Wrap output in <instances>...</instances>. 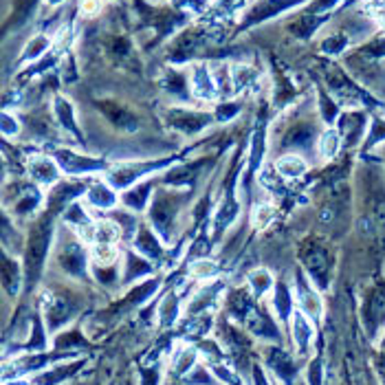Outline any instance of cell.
I'll use <instances>...</instances> for the list:
<instances>
[{
    "mask_svg": "<svg viewBox=\"0 0 385 385\" xmlns=\"http://www.w3.org/2000/svg\"><path fill=\"white\" fill-rule=\"evenodd\" d=\"M49 240H51V234H49L46 225H37L31 231L29 249H27V275L31 280H35L42 271V264L46 258V251H49Z\"/></svg>",
    "mask_w": 385,
    "mask_h": 385,
    "instance_id": "obj_1",
    "label": "cell"
},
{
    "mask_svg": "<svg viewBox=\"0 0 385 385\" xmlns=\"http://www.w3.org/2000/svg\"><path fill=\"white\" fill-rule=\"evenodd\" d=\"M189 91L194 93L198 99H214L218 93V86L214 80V73L209 71V67L205 64H194L189 69Z\"/></svg>",
    "mask_w": 385,
    "mask_h": 385,
    "instance_id": "obj_2",
    "label": "cell"
},
{
    "mask_svg": "<svg viewBox=\"0 0 385 385\" xmlns=\"http://www.w3.org/2000/svg\"><path fill=\"white\" fill-rule=\"evenodd\" d=\"M291 330H293V343L298 348V354H306L315 337L313 319L302 311H295L291 315Z\"/></svg>",
    "mask_w": 385,
    "mask_h": 385,
    "instance_id": "obj_3",
    "label": "cell"
},
{
    "mask_svg": "<svg viewBox=\"0 0 385 385\" xmlns=\"http://www.w3.org/2000/svg\"><path fill=\"white\" fill-rule=\"evenodd\" d=\"M60 264L64 271H69L73 275H82V273H86V253L82 251L80 245L69 242L60 253Z\"/></svg>",
    "mask_w": 385,
    "mask_h": 385,
    "instance_id": "obj_4",
    "label": "cell"
},
{
    "mask_svg": "<svg viewBox=\"0 0 385 385\" xmlns=\"http://www.w3.org/2000/svg\"><path fill=\"white\" fill-rule=\"evenodd\" d=\"M205 123H209V114H196V112H187V110H174L170 117V126L178 128L181 132L194 135L198 132Z\"/></svg>",
    "mask_w": 385,
    "mask_h": 385,
    "instance_id": "obj_5",
    "label": "cell"
},
{
    "mask_svg": "<svg viewBox=\"0 0 385 385\" xmlns=\"http://www.w3.org/2000/svg\"><path fill=\"white\" fill-rule=\"evenodd\" d=\"M298 298H300V311L306 313L311 319H319L322 317V300H319V295L306 284L304 280H300L298 284Z\"/></svg>",
    "mask_w": 385,
    "mask_h": 385,
    "instance_id": "obj_6",
    "label": "cell"
},
{
    "mask_svg": "<svg viewBox=\"0 0 385 385\" xmlns=\"http://www.w3.org/2000/svg\"><path fill=\"white\" fill-rule=\"evenodd\" d=\"M58 159L62 163L64 172H69V174H84V172L101 168V163L88 159V157H77L73 152H58Z\"/></svg>",
    "mask_w": 385,
    "mask_h": 385,
    "instance_id": "obj_7",
    "label": "cell"
},
{
    "mask_svg": "<svg viewBox=\"0 0 385 385\" xmlns=\"http://www.w3.org/2000/svg\"><path fill=\"white\" fill-rule=\"evenodd\" d=\"M29 174L35 183H42V185H51L58 181V168L53 161H49L44 157H37L29 163Z\"/></svg>",
    "mask_w": 385,
    "mask_h": 385,
    "instance_id": "obj_8",
    "label": "cell"
},
{
    "mask_svg": "<svg viewBox=\"0 0 385 385\" xmlns=\"http://www.w3.org/2000/svg\"><path fill=\"white\" fill-rule=\"evenodd\" d=\"M268 363H271V368L275 370V375L284 383H291L293 377H295V372H298L295 370L291 354H286L284 350H280V348H273L271 352H268Z\"/></svg>",
    "mask_w": 385,
    "mask_h": 385,
    "instance_id": "obj_9",
    "label": "cell"
},
{
    "mask_svg": "<svg viewBox=\"0 0 385 385\" xmlns=\"http://www.w3.org/2000/svg\"><path fill=\"white\" fill-rule=\"evenodd\" d=\"M86 200L88 205H93L97 209H110L117 203V194L108 187V185H93L91 189L86 191Z\"/></svg>",
    "mask_w": 385,
    "mask_h": 385,
    "instance_id": "obj_10",
    "label": "cell"
},
{
    "mask_svg": "<svg viewBox=\"0 0 385 385\" xmlns=\"http://www.w3.org/2000/svg\"><path fill=\"white\" fill-rule=\"evenodd\" d=\"M277 174L286 176V178H298L306 172V161L300 157V154H284V157H280L277 163Z\"/></svg>",
    "mask_w": 385,
    "mask_h": 385,
    "instance_id": "obj_11",
    "label": "cell"
},
{
    "mask_svg": "<svg viewBox=\"0 0 385 385\" xmlns=\"http://www.w3.org/2000/svg\"><path fill=\"white\" fill-rule=\"evenodd\" d=\"M249 289L253 291L255 298H262V295L275 289V280L266 268H255V271L249 273Z\"/></svg>",
    "mask_w": 385,
    "mask_h": 385,
    "instance_id": "obj_12",
    "label": "cell"
},
{
    "mask_svg": "<svg viewBox=\"0 0 385 385\" xmlns=\"http://www.w3.org/2000/svg\"><path fill=\"white\" fill-rule=\"evenodd\" d=\"M194 366H196V350L189 348V345H181V348L174 352V359H172L174 375L183 377V375H187V372H191Z\"/></svg>",
    "mask_w": 385,
    "mask_h": 385,
    "instance_id": "obj_13",
    "label": "cell"
},
{
    "mask_svg": "<svg viewBox=\"0 0 385 385\" xmlns=\"http://www.w3.org/2000/svg\"><path fill=\"white\" fill-rule=\"evenodd\" d=\"M273 306H275V313H277L280 319H289L293 315L291 291L286 289V284H282V282H277L275 289H273Z\"/></svg>",
    "mask_w": 385,
    "mask_h": 385,
    "instance_id": "obj_14",
    "label": "cell"
},
{
    "mask_svg": "<svg viewBox=\"0 0 385 385\" xmlns=\"http://www.w3.org/2000/svg\"><path fill=\"white\" fill-rule=\"evenodd\" d=\"M91 255H93L95 264L110 266V264H114V260L119 258V251L112 242H95L93 249H91Z\"/></svg>",
    "mask_w": 385,
    "mask_h": 385,
    "instance_id": "obj_15",
    "label": "cell"
},
{
    "mask_svg": "<svg viewBox=\"0 0 385 385\" xmlns=\"http://www.w3.org/2000/svg\"><path fill=\"white\" fill-rule=\"evenodd\" d=\"M51 46V40H49V37L46 35H33L31 37V40L27 42V46H24V51H22V60H37V58H40V55H44L46 53V49Z\"/></svg>",
    "mask_w": 385,
    "mask_h": 385,
    "instance_id": "obj_16",
    "label": "cell"
},
{
    "mask_svg": "<svg viewBox=\"0 0 385 385\" xmlns=\"http://www.w3.org/2000/svg\"><path fill=\"white\" fill-rule=\"evenodd\" d=\"M150 196V185H137L135 189H128L123 194V203L126 207H130L132 212L137 209H144V203Z\"/></svg>",
    "mask_w": 385,
    "mask_h": 385,
    "instance_id": "obj_17",
    "label": "cell"
},
{
    "mask_svg": "<svg viewBox=\"0 0 385 385\" xmlns=\"http://www.w3.org/2000/svg\"><path fill=\"white\" fill-rule=\"evenodd\" d=\"M176 317H178V300L176 295H168L159 308V322L161 326H172L176 322Z\"/></svg>",
    "mask_w": 385,
    "mask_h": 385,
    "instance_id": "obj_18",
    "label": "cell"
},
{
    "mask_svg": "<svg viewBox=\"0 0 385 385\" xmlns=\"http://www.w3.org/2000/svg\"><path fill=\"white\" fill-rule=\"evenodd\" d=\"M135 245L139 247L141 253H146L148 258H159V255H161L159 242H157V238H154V234H150V231H141L139 240L135 242Z\"/></svg>",
    "mask_w": 385,
    "mask_h": 385,
    "instance_id": "obj_19",
    "label": "cell"
},
{
    "mask_svg": "<svg viewBox=\"0 0 385 385\" xmlns=\"http://www.w3.org/2000/svg\"><path fill=\"white\" fill-rule=\"evenodd\" d=\"M339 146H341V137L337 130H326L322 135V144H319V152L324 154L326 159H332L335 154L339 152Z\"/></svg>",
    "mask_w": 385,
    "mask_h": 385,
    "instance_id": "obj_20",
    "label": "cell"
},
{
    "mask_svg": "<svg viewBox=\"0 0 385 385\" xmlns=\"http://www.w3.org/2000/svg\"><path fill=\"white\" fill-rule=\"evenodd\" d=\"M189 273L194 277H198V280H207V277L216 275V264L212 260H207V258H200L196 262H191Z\"/></svg>",
    "mask_w": 385,
    "mask_h": 385,
    "instance_id": "obj_21",
    "label": "cell"
},
{
    "mask_svg": "<svg viewBox=\"0 0 385 385\" xmlns=\"http://www.w3.org/2000/svg\"><path fill=\"white\" fill-rule=\"evenodd\" d=\"M273 216H275V209L271 207V205H258V207H255V214H253V223L258 227H266L268 223H271Z\"/></svg>",
    "mask_w": 385,
    "mask_h": 385,
    "instance_id": "obj_22",
    "label": "cell"
},
{
    "mask_svg": "<svg viewBox=\"0 0 385 385\" xmlns=\"http://www.w3.org/2000/svg\"><path fill=\"white\" fill-rule=\"evenodd\" d=\"M80 11L84 16H95L101 11V0H80Z\"/></svg>",
    "mask_w": 385,
    "mask_h": 385,
    "instance_id": "obj_23",
    "label": "cell"
},
{
    "mask_svg": "<svg viewBox=\"0 0 385 385\" xmlns=\"http://www.w3.org/2000/svg\"><path fill=\"white\" fill-rule=\"evenodd\" d=\"M141 385H159V370H141Z\"/></svg>",
    "mask_w": 385,
    "mask_h": 385,
    "instance_id": "obj_24",
    "label": "cell"
},
{
    "mask_svg": "<svg viewBox=\"0 0 385 385\" xmlns=\"http://www.w3.org/2000/svg\"><path fill=\"white\" fill-rule=\"evenodd\" d=\"M18 132V123L14 121L11 123V114H5L3 117V135L5 137H11V135H16Z\"/></svg>",
    "mask_w": 385,
    "mask_h": 385,
    "instance_id": "obj_25",
    "label": "cell"
},
{
    "mask_svg": "<svg viewBox=\"0 0 385 385\" xmlns=\"http://www.w3.org/2000/svg\"><path fill=\"white\" fill-rule=\"evenodd\" d=\"M44 3H46L49 7H60V5L67 3V0H44Z\"/></svg>",
    "mask_w": 385,
    "mask_h": 385,
    "instance_id": "obj_26",
    "label": "cell"
},
{
    "mask_svg": "<svg viewBox=\"0 0 385 385\" xmlns=\"http://www.w3.org/2000/svg\"><path fill=\"white\" fill-rule=\"evenodd\" d=\"M229 385H234V383H229Z\"/></svg>",
    "mask_w": 385,
    "mask_h": 385,
    "instance_id": "obj_27",
    "label": "cell"
}]
</instances>
